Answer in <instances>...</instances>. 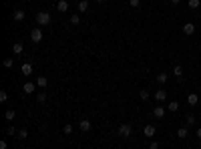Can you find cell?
I'll use <instances>...</instances> for the list:
<instances>
[{
  "label": "cell",
  "instance_id": "obj_1",
  "mask_svg": "<svg viewBox=\"0 0 201 149\" xmlns=\"http://www.w3.org/2000/svg\"><path fill=\"white\" fill-rule=\"evenodd\" d=\"M50 20H53V18H50V14H48L46 10H40V12L36 14V22H38V26H48Z\"/></svg>",
  "mask_w": 201,
  "mask_h": 149
},
{
  "label": "cell",
  "instance_id": "obj_2",
  "mask_svg": "<svg viewBox=\"0 0 201 149\" xmlns=\"http://www.w3.org/2000/svg\"><path fill=\"white\" fill-rule=\"evenodd\" d=\"M131 133H133V127H131V123H123L121 127H119V135L121 137H131Z\"/></svg>",
  "mask_w": 201,
  "mask_h": 149
},
{
  "label": "cell",
  "instance_id": "obj_3",
  "mask_svg": "<svg viewBox=\"0 0 201 149\" xmlns=\"http://www.w3.org/2000/svg\"><path fill=\"white\" fill-rule=\"evenodd\" d=\"M30 40H32V42H40V40H42V30H40V26H36V28H32V30H30Z\"/></svg>",
  "mask_w": 201,
  "mask_h": 149
},
{
  "label": "cell",
  "instance_id": "obj_4",
  "mask_svg": "<svg viewBox=\"0 0 201 149\" xmlns=\"http://www.w3.org/2000/svg\"><path fill=\"white\" fill-rule=\"evenodd\" d=\"M155 101H157V103L167 101V91H165V89H157V91H155Z\"/></svg>",
  "mask_w": 201,
  "mask_h": 149
},
{
  "label": "cell",
  "instance_id": "obj_5",
  "mask_svg": "<svg viewBox=\"0 0 201 149\" xmlns=\"http://www.w3.org/2000/svg\"><path fill=\"white\" fill-rule=\"evenodd\" d=\"M183 32H185L187 36H191L195 32V24L193 22H185V24H183Z\"/></svg>",
  "mask_w": 201,
  "mask_h": 149
},
{
  "label": "cell",
  "instance_id": "obj_6",
  "mask_svg": "<svg viewBox=\"0 0 201 149\" xmlns=\"http://www.w3.org/2000/svg\"><path fill=\"white\" fill-rule=\"evenodd\" d=\"M187 103H189L191 107H195V105L199 103V97H197V93H189V95H187Z\"/></svg>",
  "mask_w": 201,
  "mask_h": 149
},
{
  "label": "cell",
  "instance_id": "obj_7",
  "mask_svg": "<svg viewBox=\"0 0 201 149\" xmlns=\"http://www.w3.org/2000/svg\"><path fill=\"white\" fill-rule=\"evenodd\" d=\"M24 16H26V12H24V10H14V12H12V18H14L16 22H22Z\"/></svg>",
  "mask_w": 201,
  "mask_h": 149
},
{
  "label": "cell",
  "instance_id": "obj_8",
  "mask_svg": "<svg viewBox=\"0 0 201 149\" xmlns=\"http://www.w3.org/2000/svg\"><path fill=\"white\" fill-rule=\"evenodd\" d=\"M34 89H36V83H30V81H28V83H24L22 91L26 93V95H30V93H34Z\"/></svg>",
  "mask_w": 201,
  "mask_h": 149
},
{
  "label": "cell",
  "instance_id": "obj_9",
  "mask_svg": "<svg viewBox=\"0 0 201 149\" xmlns=\"http://www.w3.org/2000/svg\"><path fill=\"white\" fill-rule=\"evenodd\" d=\"M79 129L80 131H89L91 129V121H89V119H80L79 121Z\"/></svg>",
  "mask_w": 201,
  "mask_h": 149
},
{
  "label": "cell",
  "instance_id": "obj_10",
  "mask_svg": "<svg viewBox=\"0 0 201 149\" xmlns=\"http://www.w3.org/2000/svg\"><path fill=\"white\" fill-rule=\"evenodd\" d=\"M153 115H155L157 119H163V115H165V107H161V105H157V107L153 109Z\"/></svg>",
  "mask_w": 201,
  "mask_h": 149
},
{
  "label": "cell",
  "instance_id": "obj_11",
  "mask_svg": "<svg viewBox=\"0 0 201 149\" xmlns=\"http://www.w3.org/2000/svg\"><path fill=\"white\" fill-rule=\"evenodd\" d=\"M22 50H24L22 42H14V44H12V53L14 54H22Z\"/></svg>",
  "mask_w": 201,
  "mask_h": 149
},
{
  "label": "cell",
  "instance_id": "obj_12",
  "mask_svg": "<svg viewBox=\"0 0 201 149\" xmlns=\"http://www.w3.org/2000/svg\"><path fill=\"white\" fill-rule=\"evenodd\" d=\"M76 8H79V12H89V0H80Z\"/></svg>",
  "mask_w": 201,
  "mask_h": 149
},
{
  "label": "cell",
  "instance_id": "obj_13",
  "mask_svg": "<svg viewBox=\"0 0 201 149\" xmlns=\"http://www.w3.org/2000/svg\"><path fill=\"white\" fill-rule=\"evenodd\" d=\"M57 8H58L61 12H66V10H68V0H58Z\"/></svg>",
  "mask_w": 201,
  "mask_h": 149
},
{
  "label": "cell",
  "instance_id": "obj_14",
  "mask_svg": "<svg viewBox=\"0 0 201 149\" xmlns=\"http://www.w3.org/2000/svg\"><path fill=\"white\" fill-rule=\"evenodd\" d=\"M143 133H145V137H153V135H155V125H147Z\"/></svg>",
  "mask_w": 201,
  "mask_h": 149
},
{
  "label": "cell",
  "instance_id": "obj_15",
  "mask_svg": "<svg viewBox=\"0 0 201 149\" xmlns=\"http://www.w3.org/2000/svg\"><path fill=\"white\" fill-rule=\"evenodd\" d=\"M187 135H189V131H187V127H179V129H177V137H179V139H185Z\"/></svg>",
  "mask_w": 201,
  "mask_h": 149
},
{
  "label": "cell",
  "instance_id": "obj_16",
  "mask_svg": "<svg viewBox=\"0 0 201 149\" xmlns=\"http://www.w3.org/2000/svg\"><path fill=\"white\" fill-rule=\"evenodd\" d=\"M22 75H32V65H30V63H24V65H22Z\"/></svg>",
  "mask_w": 201,
  "mask_h": 149
},
{
  "label": "cell",
  "instance_id": "obj_17",
  "mask_svg": "<svg viewBox=\"0 0 201 149\" xmlns=\"http://www.w3.org/2000/svg\"><path fill=\"white\" fill-rule=\"evenodd\" d=\"M4 117H6V121H14V117H16V111H14V109H8V111L4 113Z\"/></svg>",
  "mask_w": 201,
  "mask_h": 149
},
{
  "label": "cell",
  "instance_id": "obj_18",
  "mask_svg": "<svg viewBox=\"0 0 201 149\" xmlns=\"http://www.w3.org/2000/svg\"><path fill=\"white\" fill-rule=\"evenodd\" d=\"M167 79H169V75H167V73H159V75H157V83H161V85L167 83Z\"/></svg>",
  "mask_w": 201,
  "mask_h": 149
},
{
  "label": "cell",
  "instance_id": "obj_19",
  "mask_svg": "<svg viewBox=\"0 0 201 149\" xmlns=\"http://www.w3.org/2000/svg\"><path fill=\"white\" fill-rule=\"evenodd\" d=\"M46 83H48V81H46V77H38V79H36V87H42V89H44Z\"/></svg>",
  "mask_w": 201,
  "mask_h": 149
},
{
  "label": "cell",
  "instance_id": "obj_20",
  "mask_svg": "<svg viewBox=\"0 0 201 149\" xmlns=\"http://www.w3.org/2000/svg\"><path fill=\"white\" fill-rule=\"evenodd\" d=\"M167 109H169L171 113H175V111H177V109H179V103H177V101H171V103L167 105Z\"/></svg>",
  "mask_w": 201,
  "mask_h": 149
},
{
  "label": "cell",
  "instance_id": "obj_21",
  "mask_svg": "<svg viewBox=\"0 0 201 149\" xmlns=\"http://www.w3.org/2000/svg\"><path fill=\"white\" fill-rule=\"evenodd\" d=\"M173 75H175V77H183V67H181V65H177V67L173 69Z\"/></svg>",
  "mask_w": 201,
  "mask_h": 149
},
{
  "label": "cell",
  "instance_id": "obj_22",
  "mask_svg": "<svg viewBox=\"0 0 201 149\" xmlns=\"http://www.w3.org/2000/svg\"><path fill=\"white\" fill-rule=\"evenodd\" d=\"M199 6H201V0H189V8L195 10V8H199Z\"/></svg>",
  "mask_w": 201,
  "mask_h": 149
},
{
  "label": "cell",
  "instance_id": "obj_23",
  "mask_svg": "<svg viewBox=\"0 0 201 149\" xmlns=\"http://www.w3.org/2000/svg\"><path fill=\"white\" fill-rule=\"evenodd\" d=\"M36 101H38V103H44V101H46V93L44 91L38 93V95H36Z\"/></svg>",
  "mask_w": 201,
  "mask_h": 149
},
{
  "label": "cell",
  "instance_id": "obj_24",
  "mask_svg": "<svg viewBox=\"0 0 201 149\" xmlns=\"http://www.w3.org/2000/svg\"><path fill=\"white\" fill-rule=\"evenodd\" d=\"M185 121H187V125H193V123H195V115H191V113H187V117H185Z\"/></svg>",
  "mask_w": 201,
  "mask_h": 149
},
{
  "label": "cell",
  "instance_id": "obj_25",
  "mask_svg": "<svg viewBox=\"0 0 201 149\" xmlns=\"http://www.w3.org/2000/svg\"><path fill=\"white\" fill-rule=\"evenodd\" d=\"M72 129H75V127H72V123H66V125H65V135H71Z\"/></svg>",
  "mask_w": 201,
  "mask_h": 149
},
{
  "label": "cell",
  "instance_id": "obj_26",
  "mask_svg": "<svg viewBox=\"0 0 201 149\" xmlns=\"http://www.w3.org/2000/svg\"><path fill=\"white\" fill-rule=\"evenodd\" d=\"M26 137H28V131L26 129H20L18 131V139H26Z\"/></svg>",
  "mask_w": 201,
  "mask_h": 149
},
{
  "label": "cell",
  "instance_id": "obj_27",
  "mask_svg": "<svg viewBox=\"0 0 201 149\" xmlns=\"http://www.w3.org/2000/svg\"><path fill=\"white\" fill-rule=\"evenodd\" d=\"M6 99H8V93L6 91H0V103H6Z\"/></svg>",
  "mask_w": 201,
  "mask_h": 149
},
{
  "label": "cell",
  "instance_id": "obj_28",
  "mask_svg": "<svg viewBox=\"0 0 201 149\" xmlns=\"http://www.w3.org/2000/svg\"><path fill=\"white\" fill-rule=\"evenodd\" d=\"M71 22H72V24H79V22H80V16H79V14H72V16H71Z\"/></svg>",
  "mask_w": 201,
  "mask_h": 149
},
{
  "label": "cell",
  "instance_id": "obj_29",
  "mask_svg": "<svg viewBox=\"0 0 201 149\" xmlns=\"http://www.w3.org/2000/svg\"><path fill=\"white\" fill-rule=\"evenodd\" d=\"M139 95H141V99H143V101H147L149 97H151V95H149V91H141Z\"/></svg>",
  "mask_w": 201,
  "mask_h": 149
},
{
  "label": "cell",
  "instance_id": "obj_30",
  "mask_svg": "<svg viewBox=\"0 0 201 149\" xmlns=\"http://www.w3.org/2000/svg\"><path fill=\"white\" fill-rule=\"evenodd\" d=\"M12 65H14V61H12V58H6V61H4V67H6V69H10Z\"/></svg>",
  "mask_w": 201,
  "mask_h": 149
},
{
  "label": "cell",
  "instance_id": "obj_31",
  "mask_svg": "<svg viewBox=\"0 0 201 149\" xmlns=\"http://www.w3.org/2000/svg\"><path fill=\"white\" fill-rule=\"evenodd\" d=\"M129 4H131V6H133V8H137V6H139V4H141V0H129Z\"/></svg>",
  "mask_w": 201,
  "mask_h": 149
},
{
  "label": "cell",
  "instance_id": "obj_32",
  "mask_svg": "<svg viewBox=\"0 0 201 149\" xmlns=\"http://www.w3.org/2000/svg\"><path fill=\"white\" fill-rule=\"evenodd\" d=\"M149 149H159V141H151V145H149Z\"/></svg>",
  "mask_w": 201,
  "mask_h": 149
},
{
  "label": "cell",
  "instance_id": "obj_33",
  "mask_svg": "<svg viewBox=\"0 0 201 149\" xmlns=\"http://www.w3.org/2000/svg\"><path fill=\"white\" fill-rule=\"evenodd\" d=\"M14 133H16V127L10 125V127H8V135H14Z\"/></svg>",
  "mask_w": 201,
  "mask_h": 149
},
{
  "label": "cell",
  "instance_id": "obj_34",
  "mask_svg": "<svg viewBox=\"0 0 201 149\" xmlns=\"http://www.w3.org/2000/svg\"><path fill=\"white\" fill-rule=\"evenodd\" d=\"M8 145H6V141H0V149H6Z\"/></svg>",
  "mask_w": 201,
  "mask_h": 149
},
{
  "label": "cell",
  "instance_id": "obj_35",
  "mask_svg": "<svg viewBox=\"0 0 201 149\" xmlns=\"http://www.w3.org/2000/svg\"><path fill=\"white\" fill-rule=\"evenodd\" d=\"M179 2H181V0H171V4H173V6H177Z\"/></svg>",
  "mask_w": 201,
  "mask_h": 149
},
{
  "label": "cell",
  "instance_id": "obj_36",
  "mask_svg": "<svg viewBox=\"0 0 201 149\" xmlns=\"http://www.w3.org/2000/svg\"><path fill=\"white\" fill-rule=\"evenodd\" d=\"M197 139H201V127L197 129Z\"/></svg>",
  "mask_w": 201,
  "mask_h": 149
},
{
  "label": "cell",
  "instance_id": "obj_37",
  "mask_svg": "<svg viewBox=\"0 0 201 149\" xmlns=\"http://www.w3.org/2000/svg\"><path fill=\"white\" fill-rule=\"evenodd\" d=\"M199 149H201V139H199Z\"/></svg>",
  "mask_w": 201,
  "mask_h": 149
},
{
  "label": "cell",
  "instance_id": "obj_38",
  "mask_svg": "<svg viewBox=\"0 0 201 149\" xmlns=\"http://www.w3.org/2000/svg\"><path fill=\"white\" fill-rule=\"evenodd\" d=\"M22 2H30V0H22Z\"/></svg>",
  "mask_w": 201,
  "mask_h": 149
},
{
  "label": "cell",
  "instance_id": "obj_39",
  "mask_svg": "<svg viewBox=\"0 0 201 149\" xmlns=\"http://www.w3.org/2000/svg\"><path fill=\"white\" fill-rule=\"evenodd\" d=\"M99 2H103V0H99Z\"/></svg>",
  "mask_w": 201,
  "mask_h": 149
}]
</instances>
